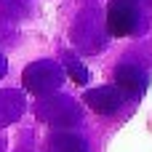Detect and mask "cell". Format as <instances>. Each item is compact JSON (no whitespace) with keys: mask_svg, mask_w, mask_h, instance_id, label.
<instances>
[{"mask_svg":"<svg viewBox=\"0 0 152 152\" xmlns=\"http://www.w3.org/2000/svg\"><path fill=\"white\" fill-rule=\"evenodd\" d=\"M144 29L142 0H110L107 5V32L112 37H131Z\"/></svg>","mask_w":152,"mask_h":152,"instance_id":"1","label":"cell"},{"mask_svg":"<svg viewBox=\"0 0 152 152\" xmlns=\"http://www.w3.org/2000/svg\"><path fill=\"white\" fill-rule=\"evenodd\" d=\"M24 88L35 96H51L53 91H59V86L64 83V69L61 64L43 59V61H32L24 69Z\"/></svg>","mask_w":152,"mask_h":152,"instance_id":"2","label":"cell"},{"mask_svg":"<svg viewBox=\"0 0 152 152\" xmlns=\"http://www.w3.org/2000/svg\"><path fill=\"white\" fill-rule=\"evenodd\" d=\"M115 88L123 96H144L150 88V75L144 67L134 61H123L115 67Z\"/></svg>","mask_w":152,"mask_h":152,"instance_id":"3","label":"cell"},{"mask_svg":"<svg viewBox=\"0 0 152 152\" xmlns=\"http://www.w3.org/2000/svg\"><path fill=\"white\" fill-rule=\"evenodd\" d=\"M83 102H86L94 112H99V115H115V112L123 107L126 96H123L115 86H99V88L86 91Z\"/></svg>","mask_w":152,"mask_h":152,"instance_id":"4","label":"cell"},{"mask_svg":"<svg viewBox=\"0 0 152 152\" xmlns=\"http://www.w3.org/2000/svg\"><path fill=\"white\" fill-rule=\"evenodd\" d=\"M48 152H88V142L75 131H59L48 139Z\"/></svg>","mask_w":152,"mask_h":152,"instance_id":"5","label":"cell"},{"mask_svg":"<svg viewBox=\"0 0 152 152\" xmlns=\"http://www.w3.org/2000/svg\"><path fill=\"white\" fill-rule=\"evenodd\" d=\"M77 86H86L88 80H91V75H88V69L83 67V61L77 59V56H72V53H64V67H61Z\"/></svg>","mask_w":152,"mask_h":152,"instance_id":"6","label":"cell"},{"mask_svg":"<svg viewBox=\"0 0 152 152\" xmlns=\"http://www.w3.org/2000/svg\"><path fill=\"white\" fill-rule=\"evenodd\" d=\"M5 69H8V64H5V56H3V53H0V77H3V75H5Z\"/></svg>","mask_w":152,"mask_h":152,"instance_id":"7","label":"cell"}]
</instances>
